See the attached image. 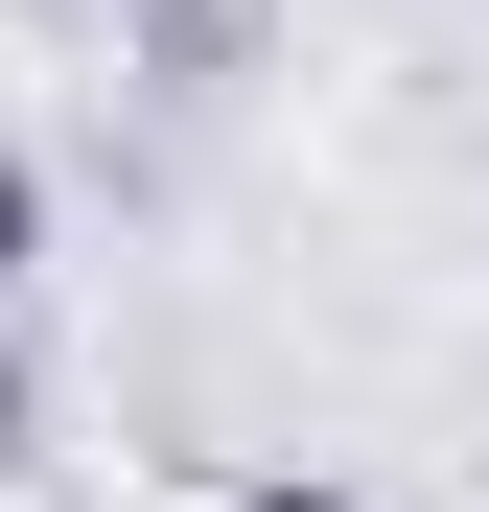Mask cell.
Returning a JSON list of instances; mask_svg holds the SVG:
<instances>
[{"mask_svg": "<svg viewBox=\"0 0 489 512\" xmlns=\"http://www.w3.org/2000/svg\"><path fill=\"white\" fill-rule=\"evenodd\" d=\"M0 466H24V326H0Z\"/></svg>", "mask_w": 489, "mask_h": 512, "instance_id": "cell-3", "label": "cell"}, {"mask_svg": "<svg viewBox=\"0 0 489 512\" xmlns=\"http://www.w3.org/2000/svg\"><path fill=\"white\" fill-rule=\"evenodd\" d=\"M24 256H47V163L0 140V280H24Z\"/></svg>", "mask_w": 489, "mask_h": 512, "instance_id": "cell-2", "label": "cell"}, {"mask_svg": "<svg viewBox=\"0 0 489 512\" xmlns=\"http://www.w3.org/2000/svg\"><path fill=\"white\" fill-rule=\"evenodd\" d=\"M210 512H373V489H350V466H233Z\"/></svg>", "mask_w": 489, "mask_h": 512, "instance_id": "cell-1", "label": "cell"}]
</instances>
